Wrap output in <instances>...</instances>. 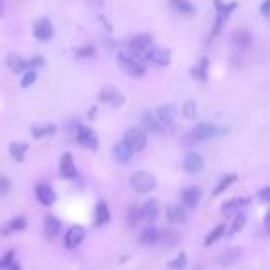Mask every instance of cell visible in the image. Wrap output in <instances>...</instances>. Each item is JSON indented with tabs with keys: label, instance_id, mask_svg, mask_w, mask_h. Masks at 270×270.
Instances as JSON below:
<instances>
[{
	"label": "cell",
	"instance_id": "6da1fadb",
	"mask_svg": "<svg viewBox=\"0 0 270 270\" xmlns=\"http://www.w3.org/2000/svg\"><path fill=\"white\" fill-rule=\"evenodd\" d=\"M130 183H132V187L135 193L146 194L155 187V176L150 174V172H143V171L133 172L132 178H130Z\"/></svg>",
	"mask_w": 270,
	"mask_h": 270
},
{
	"label": "cell",
	"instance_id": "7a4b0ae2",
	"mask_svg": "<svg viewBox=\"0 0 270 270\" xmlns=\"http://www.w3.org/2000/svg\"><path fill=\"white\" fill-rule=\"evenodd\" d=\"M117 61H119V67H121L122 71L126 72L128 76H133V78H141L146 72V69H144V65L141 63L139 60H135L133 56H128V54H119V58H117Z\"/></svg>",
	"mask_w": 270,
	"mask_h": 270
},
{
	"label": "cell",
	"instance_id": "3957f363",
	"mask_svg": "<svg viewBox=\"0 0 270 270\" xmlns=\"http://www.w3.org/2000/svg\"><path fill=\"white\" fill-rule=\"evenodd\" d=\"M124 143L128 144V148L132 152H139L146 146V133H144L143 128L139 126H132L128 128L126 133H124Z\"/></svg>",
	"mask_w": 270,
	"mask_h": 270
},
{
	"label": "cell",
	"instance_id": "277c9868",
	"mask_svg": "<svg viewBox=\"0 0 270 270\" xmlns=\"http://www.w3.org/2000/svg\"><path fill=\"white\" fill-rule=\"evenodd\" d=\"M143 58H144V61H148V63L157 65V67H167L171 63V52L165 48H161V46H150L143 54Z\"/></svg>",
	"mask_w": 270,
	"mask_h": 270
},
{
	"label": "cell",
	"instance_id": "5b68a950",
	"mask_svg": "<svg viewBox=\"0 0 270 270\" xmlns=\"http://www.w3.org/2000/svg\"><path fill=\"white\" fill-rule=\"evenodd\" d=\"M83 239H85V228L80 226V224H74V226H71L67 230L65 237H63V244H65V248L72 250L76 248Z\"/></svg>",
	"mask_w": 270,
	"mask_h": 270
},
{
	"label": "cell",
	"instance_id": "8992f818",
	"mask_svg": "<svg viewBox=\"0 0 270 270\" xmlns=\"http://www.w3.org/2000/svg\"><path fill=\"white\" fill-rule=\"evenodd\" d=\"M76 139L78 143L85 146V148H91V150H96L98 148V137H96V133L87 126H78L76 128Z\"/></svg>",
	"mask_w": 270,
	"mask_h": 270
},
{
	"label": "cell",
	"instance_id": "52a82bcc",
	"mask_svg": "<svg viewBox=\"0 0 270 270\" xmlns=\"http://www.w3.org/2000/svg\"><path fill=\"white\" fill-rule=\"evenodd\" d=\"M33 35L37 41L41 43H46L50 39L54 37V26H52V22L48 19H39L35 24H33Z\"/></svg>",
	"mask_w": 270,
	"mask_h": 270
},
{
	"label": "cell",
	"instance_id": "ba28073f",
	"mask_svg": "<svg viewBox=\"0 0 270 270\" xmlns=\"http://www.w3.org/2000/svg\"><path fill=\"white\" fill-rule=\"evenodd\" d=\"M152 46V37L146 35V33H141V35H135L128 41V48L133 56H143L146 50Z\"/></svg>",
	"mask_w": 270,
	"mask_h": 270
},
{
	"label": "cell",
	"instance_id": "9c48e42d",
	"mask_svg": "<svg viewBox=\"0 0 270 270\" xmlns=\"http://www.w3.org/2000/svg\"><path fill=\"white\" fill-rule=\"evenodd\" d=\"M219 133H221V130H219L217 124H213V122H200V124L194 126L193 137L196 139V141H205V139L215 137Z\"/></svg>",
	"mask_w": 270,
	"mask_h": 270
},
{
	"label": "cell",
	"instance_id": "30bf717a",
	"mask_svg": "<svg viewBox=\"0 0 270 270\" xmlns=\"http://www.w3.org/2000/svg\"><path fill=\"white\" fill-rule=\"evenodd\" d=\"M98 98L102 100V102H105V104L115 105V107L124 104V94H122L117 87H113V85H107V87L102 89V91L98 93Z\"/></svg>",
	"mask_w": 270,
	"mask_h": 270
},
{
	"label": "cell",
	"instance_id": "8fae6325",
	"mask_svg": "<svg viewBox=\"0 0 270 270\" xmlns=\"http://www.w3.org/2000/svg\"><path fill=\"white\" fill-rule=\"evenodd\" d=\"M183 169L189 174H198V172L204 171V157L196 152H189L183 159Z\"/></svg>",
	"mask_w": 270,
	"mask_h": 270
},
{
	"label": "cell",
	"instance_id": "7c38bea8",
	"mask_svg": "<svg viewBox=\"0 0 270 270\" xmlns=\"http://www.w3.org/2000/svg\"><path fill=\"white\" fill-rule=\"evenodd\" d=\"M159 215V204L155 200H148L139 207V219L144 222H154Z\"/></svg>",
	"mask_w": 270,
	"mask_h": 270
},
{
	"label": "cell",
	"instance_id": "4fadbf2b",
	"mask_svg": "<svg viewBox=\"0 0 270 270\" xmlns=\"http://www.w3.org/2000/svg\"><path fill=\"white\" fill-rule=\"evenodd\" d=\"M176 115H178V110L174 104H163L157 107V111H155V117H157V121H159L163 126L172 124L174 119H176Z\"/></svg>",
	"mask_w": 270,
	"mask_h": 270
},
{
	"label": "cell",
	"instance_id": "5bb4252c",
	"mask_svg": "<svg viewBox=\"0 0 270 270\" xmlns=\"http://www.w3.org/2000/svg\"><path fill=\"white\" fill-rule=\"evenodd\" d=\"M217 10H219V15H217V22H215V30H213V37H217L222 30V24L226 21L230 13L235 10V4H221V2H217Z\"/></svg>",
	"mask_w": 270,
	"mask_h": 270
},
{
	"label": "cell",
	"instance_id": "9a60e30c",
	"mask_svg": "<svg viewBox=\"0 0 270 270\" xmlns=\"http://www.w3.org/2000/svg\"><path fill=\"white\" fill-rule=\"evenodd\" d=\"M250 200L248 198H233L230 202L222 205V215L224 217H235L239 213H243V207L244 205H248Z\"/></svg>",
	"mask_w": 270,
	"mask_h": 270
},
{
	"label": "cell",
	"instance_id": "2e32d148",
	"mask_svg": "<svg viewBox=\"0 0 270 270\" xmlns=\"http://www.w3.org/2000/svg\"><path fill=\"white\" fill-rule=\"evenodd\" d=\"M35 196H37L39 204L43 205H52L56 202V193L54 189L46 185V183H39L37 187H35Z\"/></svg>",
	"mask_w": 270,
	"mask_h": 270
},
{
	"label": "cell",
	"instance_id": "e0dca14e",
	"mask_svg": "<svg viewBox=\"0 0 270 270\" xmlns=\"http://www.w3.org/2000/svg\"><path fill=\"white\" fill-rule=\"evenodd\" d=\"M141 124H143L144 132H150V133H163L165 132V126L157 121L155 113H144L143 119H141Z\"/></svg>",
	"mask_w": 270,
	"mask_h": 270
},
{
	"label": "cell",
	"instance_id": "ac0fdd59",
	"mask_svg": "<svg viewBox=\"0 0 270 270\" xmlns=\"http://www.w3.org/2000/svg\"><path fill=\"white\" fill-rule=\"evenodd\" d=\"M60 174L67 180H72V178H76V165H74V159H72V155L67 152L63 154L60 161Z\"/></svg>",
	"mask_w": 270,
	"mask_h": 270
},
{
	"label": "cell",
	"instance_id": "d6986e66",
	"mask_svg": "<svg viewBox=\"0 0 270 270\" xmlns=\"http://www.w3.org/2000/svg\"><path fill=\"white\" fill-rule=\"evenodd\" d=\"M200 194H202V191H200L198 187L183 189V191H182V204L185 205L187 209H193V207H196V205H198Z\"/></svg>",
	"mask_w": 270,
	"mask_h": 270
},
{
	"label": "cell",
	"instance_id": "ffe728a7",
	"mask_svg": "<svg viewBox=\"0 0 270 270\" xmlns=\"http://www.w3.org/2000/svg\"><path fill=\"white\" fill-rule=\"evenodd\" d=\"M159 228L155 226H146L143 230V233H141V237H139V241H141V244L143 246H154V244L159 243Z\"/></svg>",
	"mask_w": 270,
	"mask_h": 270
},
{
	"label": "cell",
	"instance_id": "44dd1931",
	"mask_svg": "<svg viewBox=\"0 0 270 270\" xmlns=\"http://www.w3.org/2000/svg\"><path fill=\"white\" fill-rule=\"evenodd\" d=\"M167 219L174 224H180V222H185L187 221V209L182 207V205H176V204H171L167 207Z\"/></svg>",
	"mask_w": 270,
	"mask_h": 270
},
{
	"label": "cell",
	"instance_id": "7402d4cb",
	"mask_svg": "<svg viewBox=\"0 0 270 270\" xmlns=\"http://www.w3.org/2000/svg\"><path fill=\"white\" fill-rule=\"evenodd\" d=\"M133 152L130 148H128V144L124 143V141H121V143H117L115 146H113V157H115L119 163H128V161L132 159Z\"/></svg>",
	"mask_w": 270,
	"mask_h": 270
},
{
	"label": "cell",
	"instance_id": "603a6c76",
	"mask_svg": "<svg viewBox=\"0 0 270 270\" xmlns=\"http://www.w3.org/2000/svg\"><path fill=\"white\" fill-rule=\"evenodd\" d=\"M110 219H111V215H110V207H107V204L98 202L96 207H94V224H96V226H104V224L110 222Z\"/></svg>",
	"mask_w": 270,
	"mask_h": 270
},
{
	"label": "cell",
	"instance_id": "cb8c5ba5",
	"mask_svg": "<svg viewBox=\"0 0 270 270\" xmlns=\"http://www.w3.org/2000/svg\"><path fill=\"white\" fill-rule=\"evenodd\" d=\"M171 8L180 15H194L196 13V8L194 4H191L189 0H171Z\"/></svg>",
	"mask_w": 270,
	"mask_h": 270
},
{
	"label": "cell",
	"instance_id": "d4e9b609",
	"mask_svg": "<svg viewBox=\"0 0 270 270\" xmlns=\"http://www.w3.org/2000/svg\"><path fill=\"white\" fill-rule=\"evenodd\" d=\"M60 230H61V222L58 221L54 215H46V217H44V233H46L50 239L58 237Z\"/></svg>",
	"mask_w": 270,
	"mask_h": 270
},
{
	"label": "cell",
	"instance_id": "484cf974",
	"mask_svg": "<svg viewBox=\"0 0 270 270\" xmlns=\"http://www.w3.org/2000/svg\"><path fill=\"white\" fill-rule=\"evenodd\" d=\"M159 243L165 246V248H174L178 243H180V233L174 232V230H165L161 232L159 235Z\"/></svg>",
	"mask_w": 270,
	"mask_h": 270
},
{
	"label": "cell",
	"instance_id": "4316f807",
	"mask_svg": "<svg viewBox=\"0 0 270 270\" xmlns=\"http://www.w3.org/2000/svg\"><path fill=\"white\" fill-rule=\"evenodd\" d=\"M233 44H235L237 48H248L250 44H252V35H250L246 30L235 32L233 33Z\"/></svg>",
	"mask_w": 270,
	"mask_h": 270
},
{
	"label": "cell",
	"instance_id": "83f0119b",
	"mask_svg": "<svg viewBox=\"0 0 270 270\" xmlns=\"http://www.w3.org/2000/svg\"><path fill=\"white\" fill-rule=\"evenodd\" d=\"M235 182H237V176H235V174H226L224 178H221V182L217 183V187L213 189V196L222 194L230 185H232V183H235Z\"/></svg>",
	"mask_w": 270,
	"mask_h": 270
},
{
	"label": "cell",
	"instance_id": "f1b7e54d",
	"mask_svg": "<svg viewBox=\"0 0 270 270\" xmlns=\"http://www.w3.org/2000/svg\"><path fill=\"white\" fill-rule=\"evenodd\" d=\"M26 228V219L24 217H17L13 221H10L2 228V233H11V232H22Z\"/></svg>",
	"mask_w": 270,
	"mask_h": 270
},
{
	"label": "cell",
	"instance_id": "f546056e",
	"mask_svg": "<svg viewBox=\"0 0 270 270\" xmlns=\"http://www.w3.org/2000/svg\"><path fill=\"white\" fill-rule=\"evenodd\" d=\"M28 152V144L26 143H11L10 144V155L15 161H22L24 155Z\"/></svg>",
	"mask_w": 270,
	"mask_h": 270
},
{
	"label": "cell",
	"instance_id": "4dcf8cb0",
	"mask_svg": "<svg viewBox=\"0 0 270 270\" xmlns=\"http://www.w3.org/2000/svg\"><path fill=\"white\" fill-rule=\"evenodd\" d=\"M207 67H209V60L207 58H202L200 60V63L196 67H193V76L196 78V80H200V82H204L205 78H207Z\"/></svg>",
	"mask_w": 270,
	"mask_h": 270
},
{
	"label": "cell",
	"instance_id": "1f68e13d",
	"mask_svg": "<svg viewBox=\"0 0 270 270\" xmlns=\"http://www.w3.org/2000/svg\"><path fill=\"white\" fill-rule=\"evenodd\" d=\"M224 233H226V224H219V226H217L215 230H213V232H211L209 235L205 237L204 244H205V246H211V244L217 243V241H219V239H221Z\"/></svg>",
	"mask_w": 270,
	"mask_h": 270
},
{
	"label": "cell",
	"instance_id": "d6a6232c",
	"mask_svg": "<svg viewBox=\"0 0 270 270\" xmlns=\"http://www.w3.org/2000/svg\"><path fill=\"white\" fill-rule=\"evenodd\" d=\"M56 133V126L54 124H44V126H33L32 128V135L35 139H41L44 135H52Z\"/></svg>",
	"mask_w": 270,
	"mask_h": 270
},
{
	"label": "cell",
	"instance_id": "836d02e7",
	"mask_svg": "<svg viewBox=\"0 0 270 270\" xmlns=\"http://www.w3.org/2000/svg\"><path fill=\"white\" fill-rule=\"evenodd\" d=\"M8 65L13 72H22L28 69V61L21 60V58H17V56H10L8 58Z\"/></svg>",
	"mask_w": 270,
	"mask_h": 270
},
{
	"label": "cell",
	"instance_id": "e575fe53",
	"mask_svg": "<svg viewBox=\"0 0 270 270\" xmlns=\"http://www.w3.org/2000/svg\"><path fill=\"white\" fill-rule=\"evenodd\" d=\"M239 257H241V250L232 248V250H228V252H224V254L221 255V263L222 265H232V263L239 261Z\"/></svg>",
	"mask_w": 270,
	"mask_h": 270
},
{
	"label": "cell",
	"instance_id": "d590c367",
	"mask_svg": "<svg viewBox=\"0 0 270 270\" xmlns=\"http://www.w3.org/2000/svg\"><path fill=\"white\" fill-rule=\"evenodd\" d=\"M185 266H187V255L185 254H180L176 259H172L171 263H169V268H172V270H183Z\"/></svg>",
	"mask_w": 270,
	"mask_h": 270
},
{
	"label": "cell",
	"instance_id": "8d00e7d4",
	"mask_svg": "<svg viewBox=\"0 0 270 270\" xmlns=\"http://www.w3.org/2000/svg\"><path fill=\"white\" fill-rule=\"evenodd\" d=\"M182 113H183V117H187V119H194V117H196V102L187 100L182 107Z\"/></svg>",
	"mask_w": 270,
	"mask_h": 270
},
{
	"label": "cell",
	"instance_id": "74e56055",
	"mask_svg": "<svg viewBox=\"0 0 270 270\" xmlns=\"http://www.w3.org/2000/svg\"><path fill=\"white\" fill-rule=\"evenodd\" d=\"M244 224H246V217L241 215V213H239V215H235V221H233V226H232V230H230V233L233 235V233L241 232V230L244 228Z\"/></svg>",
	"mask_w": 270,
	"mask_h": 270
},
{
	"label": "cell",
	"instance_id": "f35d334b",
	"mask_svg": "<svg viewBox=\"0 0 270 270\" xmlns=\"http://www.w3.org/2000/svg\"><path fill=\"white\" fill-rule=\"evenodd\" d=\"M35 80H37V74H35V71H28L26 74H24V76H22V80H21V87H30V85H32L33 82H35Z\"/></svg>",
	"mask_w": 270,
	"mask_h": 270
},
{
	"label": "cell",
	"instance_id": "ab89813d",
	"mask_svg": "<svg viewBox=\"0 0 270 270\" xmlns=\"http://www.w3.org/2000/svg\"><path fill=\"white\" fill-rule=\"evenodd\" d=\"M13 257H15V252L10 250V252H6L2 257H0V270H4L6 266H10L13 263Z\"/></svg>",
	"mask_w": 270,
	"mask_h": 270
},
{
	"label": "cell",
	"instance_id": "60d3db41",
	"mask_svg": "<svg viewBox=\"0 0 270 270\" xmlns=\"http://www.w3.org/2000/svg\"><path fill=\"white\" fill-rule=\"evenodd\" d=\"M76 56H78V58H93L94 48H93V46H83V48L76 50Z\"/></svg>",
	"mask_w": 270,
	"mask_h": 270
},
{
	"label": "cell",
	"instance_id": "b9f144b4",
	"mask_svg": "<svg viewBox=\"0 0 270 270\" xmlns=\"http://www.w3.org/2000/svg\"><path fill=\"white\" fill-rule=\"evenodd\" d=\"M44 63V60L41 58V56H35L33 60L28 61V69H35V67H41Z\"/></svg>",
	"mask_w": 270,
	"mask_h": 270
},
{
	"label": "cell",
	"instance_id": "7bdbcfd3",
	"mask_svg": "<svg viewBox=\"0 0 270 270\" xmlns=\"http://www.w3.org/2000/svg\"><path fill=\"white\" fill-rule=\"evenodd\" d=\"M10 191V182L6 178H0V194H4Z\"/></svg>",
	"mask_w": 270,
	"mask_h": 270
},
{
	"label": "cell",
	"instance_id": "ee69618b",
	"mask_svg": "<svg viewBox=\"0 0 270 270\" xmlns=\"http://www.w3.org/2000/svg\"><path fill=\"white\" fill-rule=\"evenodd\" d=\"M135 221H139V207H132V213H130V224H135Z\"/></svg>",
	"mask_w": 270,
	"mask_h": 270
},
{
	"label": "cell",
	"instance_id": "f6af8a7d",
	"mask_svg": "<svg viewBox=\"0 0 270 270\" xmlns=\"http://www.w3.org/2000/svg\"><path fill=\"white\" fill-rule=\"evenodd\" d=\"M259 200H261V202H268V200H270V187H265L263 191H261Z\"/></svg>",
	"mask_w": 270,
	"mask_h": 270
},
{
	"label": "cell",
	"instance_id": "bcb514c9",
	"mask_svg": "<svg viewBox=\"0 0 270 270\" xmlns=\"http://www.w3.org/2000/svg\"><path fill=\"white\" fill-rule=\"evenodd\" d=\"M261 13H263V17L270 15V0H265V2L261 4Z\"/></svg>",
	"mask_w": 270,
	"mask_h": 270
},
{
	"label": "cell",
	"instance_id": "7dc6e473",
	"mask_svg": "<svg viewBox=\"0 0 270 270\" xmlns=\"http://www.w3.org/2000/svg\"><path fill=\"white\" fill-rule=\"evenodd\" d=\"M4 270H21V266L17 265V263H11V265H10V266H6Z\"/></svg>",
	"mask_w": 270,
	"mask_h": 270
},
{
	"label": "cell",
	"instance_id": "c3c4849f",
	"mask_svg": "<svg viewBox=\"0 0 270 270\" xmlns=\"http://www.w3.org/2000/svg\"><path fill=\"white\" fill-rule=\"evenodd\" d=\"M268 222H270V213H266V217H265V228L268 230Z\"/></svg>",
	"mask_w": 270,
	"mask_h": 270
},
{
	"label": "cell",
	"instance_id": "681fc988",
	"mask_svg": "<svg viewBox=\"0 0 270 270\" xmlns=\"http://www.w3.org/2000/svg\"><path fill=\"white\" fill-rule=\"evenodd\" d=\"M4 13V0H0V17Z\"/></svg>",
	"mask_w": 270,
	"mask_h": 270
}]
</instances>
